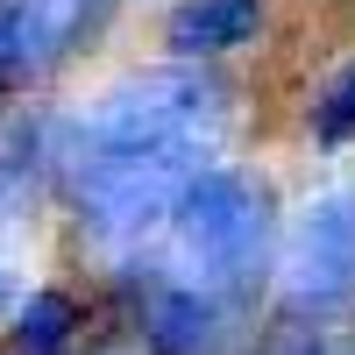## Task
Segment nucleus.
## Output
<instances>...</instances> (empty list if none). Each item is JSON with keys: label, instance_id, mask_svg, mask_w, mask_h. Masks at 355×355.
<instances>
[{"label": "nucleus", "instance_id": "obj_5", "mask_svg": "<svg viewBox=\"0 0 355 355\" xmlns=\"http://www.w3.org/2000/svg\"><path fill=\"white\" fill-rule=\"evenodd\" d=\"M256 28H263V0H178L164 36H171V57L206 64V57L256 43Z\"/></svg>", "mask_w": 355, "mask_h": 355}, {"label": "nucleus", "instance_id": "obj_7", "mask_svg": "<svg viewBox=\"0 0 355 355\" xmlns=\"http://www.w3.org/2000/svg\"><path fill=\"white\" fill-rule=\"evenodd\" d=\"M50 164V128L15 114V121H0V220H15L28 199H36V178Z\"/></svg>", "mask_w": 355, "mask_h": 355}, {"label": "nucleus", "instance_id": "obj_8", "mask_svg": "<svg viewBox=\"0 0 355 355\" xmlns=\"http://www.w3.org/2000/svg\"><path fill=\"white\" fill-rule=\"evenodd\" d=\"M313 142H320V150H348V142H355V57L334 64V78L320 85V100H313Z\"/></svg>", "mask_w": 355, "mask_h": 355}, {"label": "nucleus", "instance_id": "obj_4", "mask_svg": "<svg viewBox=\"0 0 355 355\" xmlns=\"http://www.w3.org/2000/svg\"><path fill=\"white\" fill-rule=\"evenodd\" d=\"M107 8H114V0H8L21 71H28V78H50L64 57H78L85 43L100 36Z\"/></svg>", "mask_w": 355, "mask_h": 355}, {"label": "nucleus", "instance_id": "obj_11", "mask_svg": "<svg viewBox=\"0 0 355 355\" xmlns=\"http://www.w3.org/2000/svg\"><path fill=\"white\" fill-rule=\"evenodd\" d=\"M299 355H355V348H313V341H306V348H299Z\"/></svg>", "mask_w": 355, "mask_h": 355}, {"label": "nucleus", "instance_id": "obj_3", "mask_svg": "<svg viewBox=\"0 0 355 355\" xmlns=\"http://www.w3.org/2000/svg\"><path fill=\"white\" fill-rule=\"evenodd\" d=\"M277 284L291 313H334L355 299V192H320L299 214Z\"/></svg>", "mask_w": 355, "mask_h": 355}, {"label": "nucleus", "instance_id": "obj_1", "mask_svg": "<svg viewBox=\"0 0 355 355\" xmlns=\"http://www.w3.org/2000/svg\"><path fill=\"white\" fill-rule=\"evenodd\" d=\"M164 234H171L178 277L214 291V299H234V291L256 284L263 256H270V192L242 171L199 164L178 185L171 214H164Z\"/></svg>", "mask_w": 355, "mask_h": 355}, {"label": "nucleus", "instance_id": "obj_6", "mask_svg": "<svg viewBox=\"0 0 355 355\" xmlns=\"http://www.w3.org/2000/svg\"><path fill=\"white\" fill-rule=\"evenodd\" d=\"M142 334H150L157 355H214L220 348V299L185 284V277H171L150 299V313H142Z\"/></svg>", "mask_w": 355, "mask_h": 355}, {"label": "nucleus", "instance_id": "obj_9", "mask_svg": "<svg viewBox=\"0 0 355 355\" xmlns=\"http://www.w3.org/2000/svg\"><path fill=\"white\" fill-rule=\"evenodd\" d=\"M71 327H78V306L64 299V291H36V299L21 306V327H15V341L28 348V355H57L71 341Z\"/></svg>", "mask_w": 355, "mask_h": 355}, {"label": "nucleus", "instance_id": "obj_10", "mask_svg": "<svg viewBox=\"0 0 355 355\" xmlns=\"http://www.w3.org/2000/svg\"><path fill=\"white\" fill-rule=\"evenodd\" d=\"M28 71H21V50H15V21H8V0H0V93H21Z\"/></svg>", "mask_w": 355, "mask_h": 355}, {"label": "nucleus", "instance_id": "obj_12", "mask_svg": "<svg viewBox=\"0 0 355 355\" xmlns=\"http://www.w3.org/2000/svg\"><path fill=\"white\" fill-rule=\"evenodd\" d=\"M21 355H28V348H21Z\"/></svg>", "mask_w": 355, "mask_h": 355}, {"label": "nucleus", "instance_id": "obj_2", "mask_svg": "<svg viewBox=\"0 0 355 355\" xmlns=\"http://www.w3.org/2000/svg\"><path fill=\"white\" fill-rule=\"evenodd\" d=\"M227 121V93L214 71H199L192 57H178L164 71H135L71 128L64 150H214V135ZM50 150V157H64Z\"/></svg>", "mask_w": 355, "mask_h": 355}]
</instances>
